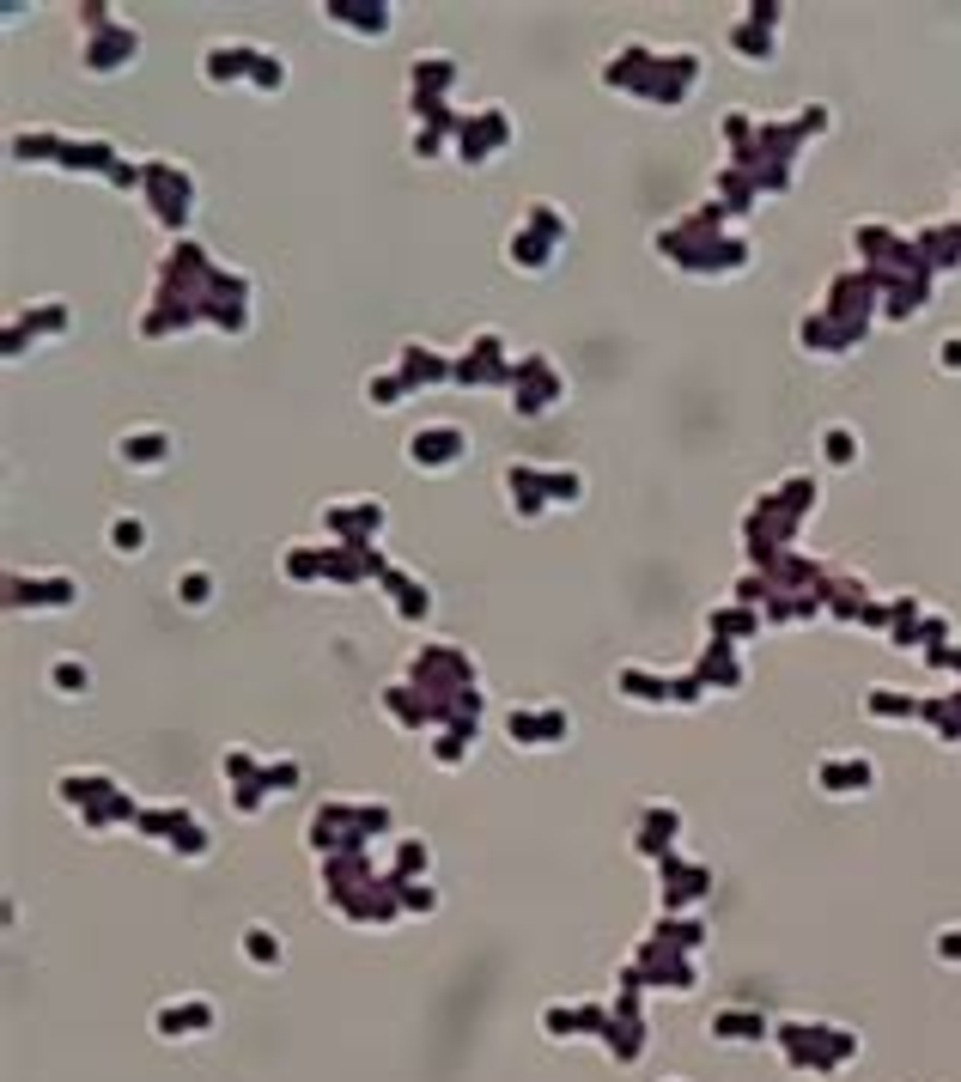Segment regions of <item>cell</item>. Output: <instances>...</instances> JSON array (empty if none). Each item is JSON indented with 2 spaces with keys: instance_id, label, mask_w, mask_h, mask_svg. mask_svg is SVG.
I'll return each instance as SVG.
<instances>
[{
  "instance_id": "cell-16",
  "label": "cell",
  "mask_w": 961,
  "mask_h": 1082,
  "mask_svg": "<svg viewBox=\"0 0 961 1082\" xmlns=\"http://www.w3.org/2000/svg\"><path fill=\"white\" fill-rule=\"evenodd\" d=\"M323 529H329L335 541H378V535H384V505H378V499L329 505V511H323Z\"/></svg>"
},
{
  "instance_id": "cell-7",
  "label": "cell",
  "mask_w": 961,
  "mask_h": 1082,
  "mask_svg": "<svg viewBox=\"0 0 961 1082\" xmlns=\"http://www.w3.org/2000/svg\"><path fill=\"white\" fill-rule=\"evenodd\" d=\"M80 55L92 73H116V67H134L140 55V31L128 19H116L110 7H80Z\"/></svg>"
},
{
  "instance_id": "cell-25",
  "label": "cell",
  "mask_w": 961,
  "mask_h": 1082,
  "mask_svg": "<svg viewBox=\"0 0 961 1082\" xmlns=\"http://www.w3.org/2000/svg\"><path fill=\"white\" fill-rule=\"evenodd\" d=\"M110 548H116L122 560L146 554V523H140V517H116V523H110Z\"/></svg>"
},
{
  "instance_id": "cell-14",
  "label": "cell",
  "mask_w": 961,
  "mask_h": 1082,
  "mask_svg": "<svg viewBox=\"0 0 961 1082\" xmlns=\"http://www.w3.org/2000/svg\"><path fill=\"white\" fill-rule=\"evenodd\" d=\"M505 730H511V742H524V748H554V742L572 736V718L560 706H517L505 718Z\"/></svg>"
},
{
  "instance_id": "cell-28",
  "label": "cell",
  "mask_w": 961,
  "mask_h": 1082,
  "mask_svg": "<svg viewBox=\"0 0 961 1082\" xmlns=\"http://www.w3.org/2000/svg\"><path fill=\"white\" fill-rule=\"evenodd\" d=\"M365 396H372L378 408H396V402L408 396V390H402V377H396V365H390V371H378V377H365Z\"/></svg>"
},
{
  "instance_id": "cell-18",
  "label": "cell",
  "mask_w": 961,
  "mask_h": 1082,
  "mask_svg": "<svg viewBox=\"0 0 961 1082\" xmlns=\"http://www.w3.org/2000/svg\"><path fill=\"white\" fill-rule=\"evenodd\" d=\"M116 791H122V785L110 779V772H61V779H55V797H61L73 815H80V821H86V815H98Z\"/></svg>"
},
{
  "instance_id": "cell-2",
  "label": "cell",
  "mask_w": 961,
  "mask_h": 1082,
  "mask_svg": "<svg viewBox=\"0 0 961 1082\" xmlns=\"http://www.w3.org/2000/svg\"><path fill=\"white\" fill-rule=\"evenodd\" d=\"M603 80H609L615 92H633V98H645V104L676 110V104L694 92V80H700V55H694V49H651V43H627V49H615V55H609Z\"/></svg>"
},
{
  "instance_id": "cell-27",
  "label": "cell",
  "mask_w": 961,
  "mask_h": 1082,
  "mask_svg": "<svg viewBox=\"0 0 961 1082\" xmlns=\"http://www.w3.org/2000/svg\"><path fill=\"white\" fill-rule=\"evenodd\" d=\"M49 687H55V693H86V687H92V669H86L80 657H61V663L49 669Z\"/></svg>"
},
{
  "instance_id": "cell-24",
  "label": "cell",
  "mask_w": 961,
  "mask_h": 1082,
  "mask_svg": "<svg viewBox=\"0 0 961 1082\" xmlns=\"http://www.w3.org/2000/svg\"><path fill=\"white\" fill-rule=\"evenodd\" d=\"M712 1034H718V1040H761L767 1022L749 1016V1010H718V1016H712Z\"/></svg>"
},
{
  "instance_id": "cell-29",
  "label": "cell",
  "mask_w": 961,
  "mask_h": 1082,
  "mask_svg": "<svg viewBox=\"0 0 961 1082\" xmlns=\"http://www.w3.org/2000/svg\"><path fill=\"white\" fill-rule=\"evenodd\" d=\"M177 596H183L189 608H207V602H213V578H207V572H183V578H177Z\"/></svg>"
},
{
  "instance_id": "cell-1",
  "label": "cell",
  "mask_w": 961,
  "mask_h": 1082,
  "mask_svg": "<svg viewBox=\"0 0 961 1082\" xmlns=\"http://www.w3.org/2000/svg\"><path fill=\"white\" fill-rule=\"evenodd\" d=\"M232 329L244 335L250 329V280L219 268L207 250L195 244H177L165 262H159V286H153V304H146V335H165V329Z\"/></svg>"
},
{
  "instance_id": "cell-15",
  "label": "cell",
  "mask_w": 961,
  "mask_h": 1082,
  "mask_svg": "<svg viewBox=\"0 0 961 1082\" xmlns=\"http://www.w3.org/2000/svg\"><path fill=\"white\" fill-rule=\"evenodd\" d=\"M73 596H80V584H73L67 572H31V578H7V602L13 608H67Z\"/></svg>"
},
{
  "instance_id": "cell-21",
  "label": "cell",
  "mask_w": 961,
  "mask_h": 1082,
  "mask_svg": "<svg viewBox=\"0 0 961 1082\" xmlns=\"http://www.w3.org/2000/svg\"><path fill=\"white\" fill-rule=\"evenodd\" d=\"M323 19H329V25H341V31H359V37H384V31L396 25L384 0H329Z\"/></svg>"
},
{
  "instance_id": "cell-12",
  "label": "cell",
  "mask_w": 961,
  "mask_h": 1082,
  "mask_svg": "<svg viewBox=\"0 0 961 1082\" xmlns=\"http://www.w3.org/2000/svg\"><path fill=\"white\" fill-rule=\"evenodd\" d=\"M457 134V152H463V165H487L493 152L511 140V122H505V110L499 104H487V110H475L469 122H457L451 128Z\"/></svg>"
},
{
  "instance_id": "cell-23",
  "label": "cell",
  "mask_w": 961,
  "mask_h": 1082,
  "mask_svg": "<svg viewBox=\"0 0 961 1082\" xmlns=\"http://www.w3.org/2000/svg\"><path fill=\"white\" fill-rule=\"evenodd\" d=\"M384 590L396 596V614H402V621H426V614H432V590H426V578H408V572H396V566H390V572H384Z\"/></svg>"
},
{
  "instance_id": "cell-11",
  "label": "cell",
  "mask_w": 961,
  "mask_h": 1082,
  "mask_svg": "<svg viewBox=\"0 0 961 1082\" xmlns=\"http://www.w3.org/2000/svg\"><path fill=\"white\" fill-rule=\"evenodd\" d=\"M463 456H469V432H463V426H451V420L420 426V432L408 438V462H414V469H426V475H445V469H457Z\"/></svg>"
},
{
  "instance_id": "cell-3",
  "label": "cell",
  "mask_w": 961,
  "mask_h": 1082,
  "mask_svg": "<svg viewBox=\"0 0 961 1082\" xmlns=\"http://www.w3.org/2000/svg\"><path fill=\"white\" fill-rule=\"evenodd\" d=\"M657 256L676 262L682 274H736L749 256H743V238L724 231V213L718 207H700L688 219H676L670 231H657Z\"/></svg>"
},
{
  "instance_id": "cell-8",
  "label": "cell",
  "mask_w": 961,
  "mask_h": 1082,
  "mask_svg": "<svg viewBox=\"0 0 961 1082\" xmlns=\"http://www.w3.org/2000/svg\"><path fill=\"white\" fill-rule=\"evenodd\" d=\"M128 189H140V201L153 207L159 225H183V219H189V201H195V177H189L183 165H171V159H146V165H134Z\"/></svg>"
},
{
  "instance_id": "cell-10",
  "label": "cell",
  "mask_w": 961,
  "mask_h": 1082,
  "mask_svg": "<svg viewBox=\"0 0 961 1082\" xmlns=\"http://www.w3.org/2000/svg\"><path fill=\"white\" fill-rule=\"evenodd\" d=\"M505 390H511V408H517V414L536 420V414H548L554 402H566V377L554 371L548 353H524V359L511 365V383H505Z\"/></svg>"
},
{
  "instance_id": "cell-26",
  "label": "cell",
  "mask_w": 961,
  "mask_h": 1082,
  "mask_svg": "<svg viewBox=\"0 0 961 1082\" xmlns=\"http://www.w3.org/2000/svg\"><path fill=\"white\" fill-rule=\"evenodd\" d=\"M244 955L256 967H280V937L268 931V924H250V931H244Z\"/></svg>"
},
{
  "instance_id": "cell-9",
  "label": "cell",
  "mask_w": 961,
  "mask_h": 1082,
  "mask_svg": "<svg viewBox=\"0 0 961 1082\" xmlns=\"http://www.w3.org/2000/svg\"><path fill=\"white\" fill-rule=\"evenodd\" d=\"M779 1040H785V1052H791V1070H809V1076H834V1070L858 1052V1040H852L846 1028H803V1022H785Z\"/></svg>"
},
{
  "instance_id": "cell-31",
  "label": "cell",
  "mask_w": 961,
  "mask_h": 1082,
  "mask_svg": "<svg viewBox=\"0 0 961 1082\" xmlns=\"http://www.w3.org/2000/svg\"><path fill=\"white\" fill-rule=\"evenodd\" d=\"M943 365H949V371H961V341H943Z\"/></svg>"
},
{
  "instance_id": "cell-6",
  "label": "cell",
  "mask_w": 961,
  "mask_h": 1082,
  "mask_svg": "<svg viewBox=\"0 0 961 1082\" xmlns=\"http://www.w3.org/2000/svg\"><path fill=\"white\" fill-rule=\"evenodd\" d=\"M505 493L517 517H542L548 505H578L584 475L578 469H542V462H511L505 469Z\"/></svg>"
},
{
  "instance_id": "cell-19",
  "label": "cell",
  "mask_w": 961,
  "mask_h": 1082,
  "mask_svg": "<svg viewBox=\"0 0 961 1082\" xmlns=\"http://www.w3.org/2000/svg\"><path fill=\"white\" fill-rule=\"evenodd\" d=\"M396 377H402V390H408V396H414V390H438V383H451V377H457V359L432 353V347H402Z\"/></svg>"
},
{
  "instance_id": "cell-4",
  "label": "cell",
  "mask_w": 961,
  "mask_h": 1082,
  "mask_svg": "<svg viewBox=\"0 0 961 1082\" xmlns=\"http://www.w3.org/2000/svg\"><path fill=\"white\" fill-rule=\"evenodd\" d=\"M566 238H572V219L554 201H530L524 225L505 238V256H511V268H524V274H548Z\"/></svg>"
},
{
  "instance_id": "cell-13",
  "label": "cell",
  "mask_w": 961,
  "mask_h": 1082,
  "mask_svg": "<svg viewBox=\"0 0 961 1082\" xmlns=\"http://www.w3.org/2000/svg\"><path fill=\"white\" fill-rule=\"evenodd\" d=\"M25 335H31V347L67 335V304H61V298H43V304H25V311H13V323H7V359L25 353Z\"/></svg>"
},
{
  "instance_id": "cell-20",
  "label": "cell",
  "mask_w": 961,
  "mask_h": 1082,
  "mask_svg": "<svg viewBox=\"0 0 961 1082\" xmlns=\"http://www.w3.org/2000/svg\"><path fill=\"white\" fill-rule=\"evenodd\" d=\"M171 450H177V438L165 426H134V432L116 438V456L128 462V469H165Z\"/></svg>"
},
{
  "instance_id": "cell-17",
  "label": "cell",
  "mask_w": 961,
  "mask_h": 1082,
  "mask_svg": "<svg viewBox=\"0 0 961 1082\" xmlns=\"http://www.w3.org/2000/svg\"><path fill=\"white\" fill-rule=\"evenodd\" d=\"M657 876H663V912H676V906H694L700 894H706V864H688L676 845L663 852V864H657Z\"/></svg>"
},
{
  "instance_id": "cell-5",
  "label": "cell",
  "mask_w": 961,
  "mask_h": 1082,
  "mask_svg": "<svg viewBox=\"0 0 961 1082\" xmlns=\"http://www.w3.org/2000/svg\"><path fill=\"white\" fill-rule=\"evenodd\" d=\"M201 73H207L213 86H256V92H280V86H286L280 55H274V49H256V43H207Z\"/></svg>"
},
{
  "instance_id": "cell-22",
  "label": "cell",
  "mask_w": 961,
  "mask_h": 1082,
  "mask_svg": "<svg viewBox=\"0 0 961 1082\" xmlns=\"http://www.w3.org/2000/svg\"><path fill=\"white\" fill-rule=\"evenodd\" d=\"M213 1028V1003L207 997H183V1003H165L159 1010V1034L165 1040H195Z\"/></svg>"
},
{
  "instance_id": "cell-30",
  "label": "cell",
  "mask_w": 961,
  "mask_h": 1082,
  "mask_svg": "<svg viewBox=\"0 0 961 1082\" xmlns=\"http://www.w3.org/2000/svg\"><path fill=\"white\" fill-rule=\"evenodd\" d=\"M828 456H834V462H852V438H846V432H828Z\"/></svg>"
}]
</instances>
